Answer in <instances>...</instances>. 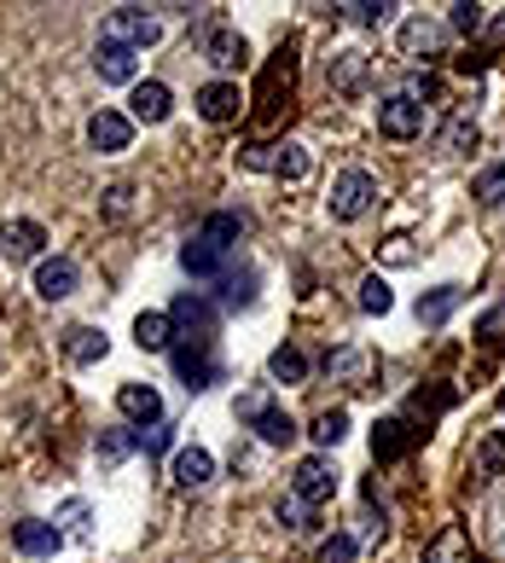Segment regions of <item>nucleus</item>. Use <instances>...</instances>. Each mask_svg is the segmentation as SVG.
Returning a JSON list of instances; mask_svg holds the SVG:
<instances>
[{
  "label": "nucleus",
  "instance_id": "nucleus-1",
  "mask_svg": "<svg viewBox=\"0 0 505 563\" xmlns=\"http://www.w3.org/2000/svg\"><path fill=\"white\" fill-rule=\"evenodd\" d=\"M233 412H239V419H244L250 430L262 435L267 448H290V442H297V435H303L297 424H290V412H285L279 401H273V389H244Z\"/></svg>",
  "mask_w": 505,
  "mask_h": 563
},
{
  "label": "nucleus",
  "instance_id": "nucleus-2",
  "mask_svg": "<svg viewBox=\"0 0 505 563\" xmlns=\"http://www.w3.org/2000/svg\"><path fill=\"white\" fill-rule=\"evenodd\" d=\"M239 163H244V169H256V175H279V180H308V169H314L308 145H297V140H279V145H244Z\"/></svg>",
  "mask_w": 505,
  "mask_h": 563
},
{
  "label": "nucleus",
  "instance_id": "nucleus-3",
  "mask_svg": "<svg viewBox=\"0 0 505 563\" xmlns=\"http://www.w3.org/2000/svg\"><path fill=\"white\" fill-rule=\"evenodd\" d=\"M372 203H377V180L366 169H343V175L331 180V198H326L331 221H361Z\"/></svg>",
  "mask_w": 505,
  "mask_h": 563
},
{
  "label": "nucleus",
  "instance_id": "nucleus-4",
  "mask_svg": "<svg viewBox=\"0 0 505 563\" xmlns=\"http://www.w3.org/2000/svg\"><path fill=\"white\" fill-rule=\"evenodd\" d=\"M157 35H163V24L145 7H117L111 18H105V30H99V41H117V47H129V53H145Z\"/></svg>",
  "mask_w": 505,
  "mask_h": 563
},
{
  "label": "nucleus",
  "instance_id": "nucleus-5",
  "mask_svg": "<svg viewBox=\"0 0 505 563\" xmlns=\"http://www.w3.org/2000/svg\"><path fill=\"white\" fill-rule=\"evenodd\" d=\"M425 122H430V106H425L418 93H389V99H377V134L413 140V134H425Z\"/></svg>",
  "mask_w": 505,
  "mask_h": 563
},
{
  "label": "nucleus",
  "instance_id": "nucleus-6",
  "mask_svg": "<svg viewBox=\"0 0 505 563\" xmlns=\"http://www.w3.org/2000/svg\"><path fill=\"white\" fill-rule=\"evenodd\" d=\"M168 325H175V338H186V343H216V308H209V297H198V290H180V297L168 302Z\"/></svg>",
  "mask_w": 505,
  "mask_h": 563
},
{
  "label": "nucleus",
  "instance_id": "nucleus-7",
  "mask_svg": "<svg viewBox=\"0 0 505 563\" xmlns=\"http://www.w3.org/2000/svg\"><path fill=\"white\" fill-rule=\"evenodd\" d=\"M331 494H337V465H331L326 453L303 459V465H297V476H290V499H303V506L314 511V506H326Z\"/></svg>",
  "mask_w": 505,
  "mask_h": 563
},
{
  "label": "nucleus",
  "instance_id": "nucleus-8",
  "mask_svg": "<svg viewBox=\"0 0 505 563\" xmlns=\"http://www.w3.org/2000/svg\"><path fill=\"white\" fill-rule=\"evenodd\" d=\"M175 354V372H180V384L186 389H209V384H221V361H216V343H186L180 349H168Z\"/></svg>",
  "mask_w": 505,
  "mask_h": 563
},
{
  "label": "nucleus",
  "instance_id": "nucleus-9",
  "mask_svg": "<svg viewBox=\"0 0 505 563\" xmlns=\"http://www.w3.org/2000/svg\"><path fill=\"white\" fill-rule=\"evenodd\" d=\"M41 250H47V233H41V221H0V262L18 267V262H41Z\"/></svg>",
  "mask_w": 505,
  "mask_h": 563
},
{
  "label": "nucleus",
  "instance_id": "nucleus-10",
  "mask_svg": "<svg viewBox=\"0 0 505 563\" xmlns=\"http://www.w3.org/2000/svg\"><path fill=\"white\" fill-rule=\"evenodd\" d=\"M425 435H430V430H418L413 419H377V430H372V459H377V465H389V459L413 453Z\"/></svg>",
  "mask_w": 505,
  "mask_h": 563
},
{
  "label": "nucleus",
  "instance_id": "nucleus-11",
  "mask_svg": "<svg viewBox=\"0 0 505 563\" xmlns=\"http://www.w3.org/2000/svg\"><path fill=\"white\" fill-rule=\"evenodd\" d=\"M76 285H81V267L70 256H41L35 262V297L41 302H65Z\"/></svg>",
  "mask_w": 505,
  "mask_h": 563
},
{
  "label": "nucleus",
  "instance_id": "nucleus-12",
  "mask_svg": "<svg viewBox=\"0 0 505 563\" xmlns=\"http://www.w3.org/2000/svg\"><path fill=\"white\" fill-rule=\"evenodd\" d=\"M168 111H175V93H168V81H134V93H129V122L157 129V122H168Z\"/></svg>",
  "mask_w": 505,
  "mask_h": 563
},
{
  "label": "nucleus",
  "instance_id": "nucleus-13",
  "mask_svg": "<svg viewBox=\"0 0 505 563\" xmlns=\"http://www.w3.org/2000/svg\"><path fill=\"white\" fill-rule=\"evenodd\" d=\"M129 140H134V122H129V111H94L88 117V145L94 152H129Z\"/></svg>",
  "mask_w": 505,
  "mask_h": 563
},
{
  "label": "nucleus",
  "instance_id": "nucleus-14",
  "mask_svg": "<svg viewBox=\"0 0 505 563\" xmlns=\"http://www.w3.org/2000/svg\"><path fill=\"white\" fill-rule=\"evenodd\" d=\"M117 407H122V419H134L140 430L163 424V395H157L152 384H122V389H117Z\"/></svg>",
  "mask_w": 505,
  "mask_h": 563
},
{
  "label": "nucleus",
  "instance_id": "nucleus-15",
  "mask_svg": "<svg viewBox=\"0 0 505 563\" xmlns=\"http://www.w3.org/2000/svg\"><path fill=\"white\" fill-rule=\"evenodd\" d=\"M239 111H244L239 81H204V88H198V117L204 122H233Z\"/></svg>",
  "mask_w": 505,
  "mask_h": 563
},
{
  "label": "nucleus",
  "instance_id": "nucleus-16",
  "mask_svg": "<svg viewBox=\"0 0 505 563\" xmlns=\"http://www.w3.org/2000/svg\"><path fill=\"white\" fill-rule=\"evenodd\" d=\"M204 58H209L216 70H244V65H250V47H244V35H239V30L216 24V30L204 35Z\"/></svg>",
  "mask_w": 505,
  "mask_h": 563
},
{
  "label": "nucleus",
  "instance_id": "nucleus-17",
  "mask_svg": "<svg viewBox=\"0 0 505 563\" xmlns=\"http://www.w3.org/2000/svg\"><path fill=\"white\" fill-rule=\"evenodd\" d=\"M12 547L24 558H53L58 547H65V529L58 523H41V517H24V523L12 529Z\"/></svg>",
  "mask_w": 505,
  "mask_h": 563
},
{
  "label": "nucleus",
  "instance_id": "nucleus-18",
  "mask_svg": "<svg viewBox=\"0 0 505 563\" xmlns=\"http://www.w3.org/2000/svg\"><path fill=\"white\" fill-rule=\"evenodd\" d=\"M326 81H331V93H343V99H354L366 88V53H354V47H343L326 65Z\"/></svg>",
  "mask_w": 505,
  "mask_h": 563
},
{
  "label": "nucleus",
  "instance_id": "nucleus-19",
  "mask_svg": "<svg viewBox=\"0 0 505 563\" xmlns=\"http://www.w3.org/2000/svg\"><path fill=\"white\" fill-rule=\"evenodd\" d=\"M105 354H111V338H105L99 325H70L65 331V361L94 366V361H105Z\"/></svg>",
  "mask_w": 505,
  "mask_h": 563
},
{
  "label": "nucleus",
  "instance_id": "nucleus-20",
  "mask_svg": "<svg viewBox=\"0 0 505 563\" xmlns=\"http://www.w3.org/2000/svg\"><path fill=\"white\" fill-rule=\"evenodd\" d=\"M425 563H476V552H471V534L459 529V523H448L430 547H425Z\"/></svg>",
  "mask_w": 505,
  "mask_h": 563
},
{
  "label": "nucleus",
  "instance_id": "nucleus-21",
  "mask_svg": "<svg viewBox=\"0 0 505 563\" xmlns=\"http://www.w3.org/2000/svg\"><path fill=\"white\" fill-rule=\"evenodd\" d=\"M209 476H216V453L209 448H180L175 453V483L180 488H204Z\"/></svg>",
  "mask_w": 505,
  "mask_h": 563
},
{
  "label": "nucleus",
  "instance_id": "nucleus-22",
  "mask_svg": "<svg viewBox=\"0 0 505 563\" xmlns=\"http://www.w3.org/2000/svg\"><path fill=\"white\" fill-rule=\"evenodd\" d=\"M459 302H465V290H459V285H436L430 297H418V325H448Z\"/></svg>",
  "mask_w": 505,
  "mask_h": 563
},
{
  "label": "nucleus",
  "instance_id": "nucleus-23",
  "mask_svg": "<svg viewBox=\"0 0 505 563\" xmlns=\"http://www.w3.org/2000/svg\"><path fill=\"white\" fill-rule=\"evenodd\" d=\"M134 343H140V349H152V354L175 349V325H168V314H157V308H145V314L134 320Z\"/></svg>",
  "mask_w": 505,
  "mask_h": 563
},
{
  "label": "nucleus",
  "instance_id": "nucleus-24",
  "mask_svg": "<svg viewBox=\"0 0 505 563\" xmlns=\"http://www.w3.org/2000/svg\"><path fill=\"white\" fill-rule=\"evenodd\" d=\"M94 70H99V81H134V53L117 47V41H99Z\"/></svg>",
  "mask_w": 505,
  "mask_h": 563
},
{
  "label": "nucleus",
  "instance_id": "nucleus-25",
  "mask_svg": "<svg viewBox=\"0 0 505 563\" xmlns=\"http://www.w3.org/2000/svg\"><path fill=\"white\" fill-rule=\"evenodd\" d=\"M239 233H244V221L239 216H209L204 227H198V244H209V250H221V256H233V244H239Z\"/></svg>",
  "mask_w": 505,
  "mask_h": 563
},
{
  "label": "nucleus",
  "instance_id": "nucleus-26",
  "mask_svg": "<svg viewBox=\"0 0 505 563\" xmlns=\"http://www.w3.org/2000/svg\"><path fill=\"white\" fill-rule=\"evenodd\" d=\"M402 53H407V58L441 53V30L430 24V18H407V24H402Z\"/></svg>",
  "mask_w": 505,
  "mask_h": 563
},
{
  "label": "nucleus",
  "instance_id": "nucleus-27",
  "mask_svg": "<svg viewBox=\"0 0 505 563\" xmlns=\"http://www.w3.org/2000/svg\"><path fill=\"white\" fill-rule=\"evenodd\" d=\"M267 378L273 384H303L308 378V354L303 349H273L267 354Z\"/></svg>",
  "mask_w": 505,
  "mask_h": 563
},
{
  "label": "nucleus",
  "instance_id": "nucleus-28",
  "mask_svg": "<svg viewBox=\"0 0 505 563\" xmlns=\"http://www.w3.org/2000/svg\"><path fill=\"white\" fill-rule=\"evenodd\" d=\"M471 198H476V203H488V210H505V163H488V169L476 175Z\"/></svg>",
  "mask_w": 505,
  "mask_h": 563
},
{
  "label": "nucleus",
  "instance_id": "nucleus-29",
  "mask_svg": "<svg viewBox=\"0 0 505 563\" xmlns=\"http://www.w3.org/2000/svg\"><path fill=\"white\" fill-rule=\"evenodd\" d=\"M314 442H320V448H337V442H343V435H349V412L343 407H326L320 412V419H314Z\"/></svg>",
  "mask_w": 505,
  "mask_h": 563
},
{
  "label": "nucleus",
  "instance_id": "nucleus-30",
  "mask_svg": "<svg viewBox=\"0 0 505 563\" xmlns=\"http://www.w3.org/2000/svg\"><path fill=\"white\" fill-rule=\"evenodd\" d=\"M366 366H372V361H366L361 349H331V354H326V372H337V378H349V384H361Z\"/></svg>",
  "mask_w": 505,
  "mask_h": 563
},
{
  "label": "nucleus",
  "instance_id": "nucleus-31",
  "mask_svg": "<svg viewBox=\"0 0 505 563\" xmlns=\"http://www.w3.org/2000/svg\"><path fill=\"white\" fill-rule=\"evenodd\" d=\"M361 308H366V314H389V308H395V290H389L384 274H366L361 279Z\"/></svg>",
  "mask_w": 505,
  "mask_h": 563
},
{
  "label": "nucleus",
  "instance_id": "nucleus-32",
  "mask_svg": "<svg viewBox=\"0 0 505 563\" xmlns=\"http://www.w3.org/2000/svg\"><path fill=\"white\" fill-rule=\"evenodd\" d=\"M476 140H482V134H476V122H471V117H453V122H448V134H441V145H448L453 157L476 152Z\"/></svg>",
  "mask_w": 505,
  "mask_h": 563
},
{
  "label": "nucleus",
  "instance_id": "nucleus-33",
  "mask_svg": "<svg viewBox=\"0 0 505 563\" xmlns=\"http://www.w3.org/2000/svg\"><path fill=\"white\" fill-rule=\"evenodd\" d=\"M250 297H256V274H250V267H244V274H227V279H221V302H227V308H244Z\"/></svg>",
  "mask_w": 505,
  "mask_h": 563
},
{
  "label": "nucleus",
  "instance_id": "nucleus-34",
  "mask_svg": "<svg viewBox=\"0 0 505 563\" xmlns=\"http://www.w3.org/2000/svg\"><path fill=\"white\" fill-rule=\"evenodd\" d=\"M354 24H366V30H377V24H389V12H395V0H354V7H343Z\"/></svg>",
  "mask_w": 505,
  "mask_h": 563
},
{
  "label": "nucleus",
  "instance_id": "nucleus-35",
  "mask_svg": "<svg viewBox=\"0 0 505 563\" xmlns=\"http://www.w3.org/2000/svg\"><path fill=\"white\" fill-rule=\"evenodd\" d=\"M129 453H134V435L129 430H99V459H105V465H122Z\"/></svg>",
  "mask_w": 505,
  "mask_h": 563
},
{
  "label": "nucleus",
  "instance_id": "nucleus-36",
  "mask_svg": "<svg viewBox=\"0 0 505 563\" xmlns=\"http://www.w3.org/2000/svg\"><path fill=\"white\" fill-rule=\"evenodd\" d=\"M134 216V186H105V221H129Z\"/></svg>",
  "mask_w": 505,
  "mask_h": 563
},
{
  "label": "nucleus",
  "instance_id": "nucleus-37",
  "mask_svg": "<svg viewBox=\"0 0 505 563\" xmlns=\"http://www.w3.org/2000/svg\"><path fill=\"white\" fill-rule=\"evenodd\" d=\"M88 499H65V511H58V529L65 534H76V540H88Z\"/></svg>",
  "mask_w": 505,
  "mask_h": 563
},
{
  "label": "nucleus",
  "instance_id": "nucleus-38",
  "mask_svg": "<svg viewBox=\"0 0 505 563\" xmlns=\"http://www.w3.org/2000/svg\"><path fill=\"white\" fill-rule=\"evenodd\" d=\"M476 465H482V471H488V476H499V471H505V430H494V435H488V442H482V448H476Z\"/></svg>",
  "mask_w": 505,
  "mask_h": 563
},
{
  "label": "nucleus",
  "instance_id": "nucleus-39",
  "mask_svg": "<svg viewBox=\"0 0 505 563\" xmlns=\"http://www.w3.org/2000/svg\"><path fill=\"white\" fill-rule=\"evenodd\" d=\"M453 30L459 35H482V30H488V18H482L476 0H459V7H453Z\"/></svg>",
  "mask_w": 505,
  "mask_h": 563
},
{
  "label": "nucleus",
  "instance_id": "nucleus-40",
  "mask_svg": "<svg viewBox=\"0 0 505 563\" xmlns=\"http://www.w3.org/2000/svg\"><path fill=\"white\" fill-rule=\"evenodd\" d=\"M354 552H361V540H354V534H331L320 547V563H354Z\"/></svg>",
  "mask_w": 505,
  "mask_h": 563
},
{
  "label": "nucleus",
  "instance_id": "nucleus-41",
  "mask_svg": "<svg viewBox=\"0 0 505 563\" xmlns=\"http://www.w3.org/2000/svg\"><path fill=\"white\" fill-rule=\"evenodd\" d=\"M134 448L140 453H168V448H175V435H168V424H152V430L134 435Z\"/></svg>",
  "mask_w": 505,
  "mask_h": 563
},
{
  "label": "nucleus",
  "instance_id": "nucleus-42",
  "mask_svg": "<svg viewBox=\"0 0 505 563\" xmlns=\"http://www.w3.org/2000/svg\"><path fill=\"white\" fill-rule=\"evenodd\" d=\"M279 523L285 529H308V506L303 499H279Z\"/></svg>",
  "mask_w": 505,
  "mask_h": 563
},
{
  "label": "nucleus",
  "instance_id": "nucleus-43",
  "mask_svg": "<svg viewBox=\"0 0 505 563\" xmlns=\"http://www.w3.org/2000/svg\"><path fill=\"white\" fill-rule=\"evenodd\" d=\"M488 41H494V47H499V41H505V12H499L494 24H488Z\"/></svg>",
  "mask_w": 505,
  "mask_h": 563
},
{
  "label": "nucleus",
  "instance_id": "nucleus-44",
  "mask_svg": "<svg viewBox=\"0 0 505 563\" xmlns=\"http://www.w3.org/2000/svg\"><path fill=\"white\" fill-rule=\"evenodd\" d=\"M499 412H505V389H499Z\"/></svg>",
  "mask_w": 505,
  "mask_h": 563
}]
</instances>
